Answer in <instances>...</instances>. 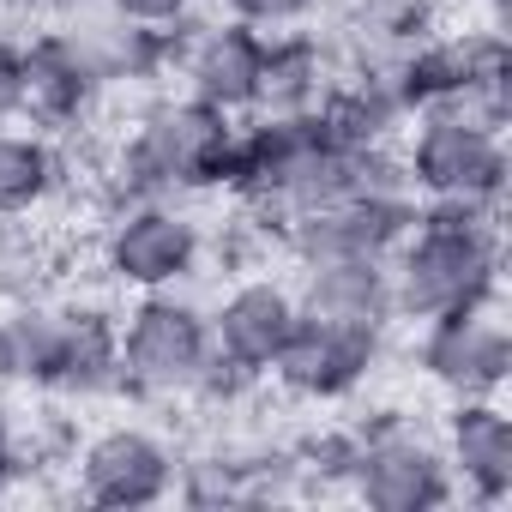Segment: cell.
<instances>
[{"label": "cell", "instance_id": "6da1fadb", "mask_svg": "<svg viewBox=\"0 0 512 512\" xmlns=\"http://www.w3.org/2000/svg\"><path fill=\"white\" fill-rule=\"evenodd\" d=\"M392 320H434L500 296V211L476 205H416V223L386 253Z\"/></svg>", "mask_w": 512, "mask_h": 512}, {"label": "cell", "instance_id": "7a4b0ae2", "mask_svg": "<svg viewBox=\"0 0 512 512\" xmlns=\"http://www.w3.org/2000/svg\"><path fill=\"white\" fill-rule=\"evenodd\" d=\"M235 115L199 103V97H157L133 115L115 163H109V211L133 199H187L217 193L223 151H229Z\"/></svg>", "mask_w": 512, "mask_h": 512}, {"label": "cell", "instance_id": "3957f363", "mask_svg": "<svg viewBox=\"0 0 512 512\" xmlns=\"http://www.w3.org/2000/svg\"><path fill=\"white\" fill-rule=\"evenodd\" d=\"M398 169H404V187L416 193V205L500 211L512 157H506V133L476 127L452 109H422L398 139Z\"/></svg>", "mask_w": 512, "mask_h": 512}, {"label": "cell", "instance_id": "277c9868", "mask_svg": "<svg viewBox=\"0 0 512 512\" xmlns=\"http://www.w3.org/2000/svg\"><path fill=\"white\" fill-rule=\"evenodd\" d=\"M344 488L374 512H440L458 500L440 434L416 428L410 416H380L356 428V464Z\"/></svg>", "mask_w": 512, "mask_h": 512}, {"label": "cell", "instance_id": "5b68a950", "mask_svg": "<svg viewBox=\"0 0 512 512\" xmlns=\"http://www.w3.org/2000/svg\"><path fill=\"white\" fill-rule=\"evenodd\" d=\"M205 356H211V326H205L199 302H187L175 290H151L127 308V320H121V392L187 398Z\"/></svg>", "mask_w": 512, "mask_h": 512}, {"label": "cell", "instance_id": "8992f818", "mask_svg": "<svg viewBox=\"0 0 512 512\" xmlns=\"http://www.w3.org/2000/svg\"><path fill=\"white\" fill-rule=\"evenodd\" d=\"M205 266V229L193 211H181V199H133L115 205L103 223V272L133 290H181L187 278H199Z\"/></svg>", "mask_w": 512, "mask_h": 512}, {"label": "cell", "instance_id": "52a82bcc", "mask_svg": "<svg viewBox=\"0 0 512 512\" xmlns=\"http://www.w3.org/2000/svg\"><path fill=\"white\" fill-rule=\"evenodd\" d=\"M181 452L145 422H109L73 446V494L103 512L163 506L175 494Z\"/></svg>", "mask_w": 512, "mask_h": 512}, {"label": "cell", "instance_id": "ba28073f", "mask_svg": "<svg viewBox=\"0 0 512 512\" xmlns=\"http://www.w3.org/2000/svg\"><path fill=\"white\" fill-rule=\"evenodd\" d=\"M416 368L446 398H500L506 374H512V332H506L500 296L422 320Z\"/></svg>", "mask_w": 512, "mask_h": 512}, {"label": "cell", "instance_id": "9c48e42d", "mask_svg": "<svg viewBox=\"0 0 512 512\" xmlns=\"http://www.w3.org/2000/svg\"><path fill=\"white\" fill-rule=\"evenodd\" d=\"M380 356H386V332H374V326H338V320L302 314V320L290 326L284 350L272 356L266 380H272L284 398H296V404H344V398H356V392L374 380Z\"/></svg>", "mask_w": 512, "mask_h": 512}, {"label": "cell", "instance_id": "30bf717a", "mask_svg": "<svg viewBox=\"0 0 512 512\" xmlns=\"http://www.w3.org/2000/svg\"><path fill=\"white\" fill-rule=\"evenodd\" d=\"M416 223V193L392 187V193H344L326 199L302 217L284 223L278 247L296 266H320V260H386L404 241V229Z\"/></svg>", "mask_w": 512, "mask_h": 512}, {"label": "cell", "instance_id": "8fae6325", "mask_svg": "<svg viewBox=\"0 0 512 512\" xmlns=\"http://www.w3.org/2000/svg\"><path fill=\"white\" fill-rule=\"evenodd\" d=\"M103 97H109V85L97 79V67L85 61V49L73 37H61L55 25L25 37V49H19V115L13 121L37 127L49 139H67V133L91 127Z\"/></svg>", "mask_w": 512, "mask_h": 512}, {"label": "cell", "instance_id": "7c38bea8", "mask_svg": "<svg viewBox=\"0 0 512 512\" xmlns=\"http://www.w3.org/2000/svg\"><path fill=\"white\" fill-rule=\"evenodd\" d=\"M260 55H266V31H253L247 19H211V25H181L175 37V79L187 97L223 109V115H247L253 109V85H260Z\"/></svg>", "mask_w": 512, "mask_h": 512}, {"label": "cell", "instance_id": "4fadbf2b", "mask_svg": "<svg viewBox=\"0 0 512 512\" xmlns=\"http://www.w3.org/2000/svg\"><path fill=\"white\" fill-rule=\"evenodd\" d=\"M296 320H302V308H296V284L266 278V272L235 278V284L217 296V308L205 314V326H211V350H223L229 362L253 368L260 380H266V368H272V356L284 350V338H290Z\"/></svg>", "mask_w": 512, "mask_h": 512}, {"label": "cell", "instance_id": "5bb4252c", "mask_svg": "<svg viewBox=\"0 0 512 512\" xmlns=\"http://www.w3.org/2000/svg\"><path fill=\"white\" fill-rule=\"evenodd\" d=\"M440 452H446L458 494H470L482 506L512 500V416L500 410V398H452Z\"/></svg>", "mask_w": 512, "mask_h": 512}, {"label": "cell", "instance_id": "9a60e30c", "mask_svg": "<svg viewBox=\"0 0 512 512\" xmlns=\"http://www.w3.org/2000/svg\"><path fill=\"white\" fill-rule=\"evenodd\" d=\"M338 79V55L320 31H272L266 55H260V85H253V109L266 121H296V115H320L326 91Z\"/></svg>", "mask_w": 512, "mask_h": 512}, {"label": "cell", "instance_id": "2e32d148", "mask_svg": "<svg viewBox=\"0 0 512 512\" xmlns=\"http://www.w3.org/2000/svg\"><path fill=\"white\" fill-rule=\"evenodd\" d=\"M296 308L314 314V320L386 332L392 326V272H386V260H320V266H302Z\"/></svg>", "mask_w": 512, "mask_h": 512}, {"label": "cell", "instance_id": "e0dca14e", "mask_svg": "<svg viewBox=\"0 0 512 512\" xmlns=\"http://www.w3.org/2000/svg\"><path fill=\"white\" fill-rule=\"evenodd\" d=\"M121 392V320L97 302H67V350L49 398H103Z\"/></svg>", "mask_w": 512, "mask_h": 512}, {"label": "cell", "instance_id": "ac0fdd59", "mask_svg": "<svg viewBox=\"0 0 512 512\" xmlns=\"http://www.w3.org/2000/svg\"><path fill=\"white\" fill-rule=\"evenodd\" d=\"M67 181V157L49 133L37 127H7L0 121V223H25L43 211Z\"/></svg>", "mask_w": 512, "mask_h": 512}, {"label": "cell", "instance_id": "d6986e66", "mask_svg": "<svg viewBox=\"0 0 512 512\" xmlns=\"http://www.w3.org/2000/svg\"><path fill=\"white\" fill-rule=\"evenodd\" d=\"M0 320H7V344H13V380L31 392H55L61 350H67V302L19 296Z\"/></svg>", "mask_w": 512, "mask_h": 512}, {"label": "cell", "instance_id": "ffe728a7", "mask_svg": "<svg viewBox=\"0 0 512 512\" xmlns=\"http://www.w3.org/2000/svg\"><path fill=\"white\" fill-rule=\"evenodd\" d=\"M223 7L235 13V19H247L253 31H296V25H308L326 0H223Z\"/></svg>", "mask_w": 512, "mask_h": 512}, {"label": "cell", "instance_id": "44dd1931", "mask_svg": "<svg viewBox=\"0 0 512 512\" xmlns=\"http://www.w3.org/2000/svg\"><path fill=\"white\" fill-rule=\"evenodd\" d=\"M115 7H121L127 19H139V25L175 31V25H187V13L199 7V0H115Z\"/></svg>", "mask_w": 512, "mask_h": 512}, {"label": "cell", "instance_id": "7402d4cb", "mask_svg": "<svg viewBox=\"0 0 512 512\" xmlns=\"http://www.w3.org/2000/svg\"><path fill=\"white\" fill-rule=\"evenodd\" d=\"M19 37L0 31V121H13L19 115Z\"/></svg>", "mask_w": 512, "mask_h": 512}, {"label": "cell", "instance_id": "603a6c76", "mask_svg": "<svg viewBox=\"0 0 512 512\" xmlns=\"http://www.w3.org/2000/svg\"><path fill=\"white\" fill-rule=\"evenodd\" d=\"M13 344H7V320H0V392H13Z\"/></svg>", "mask_w": 512, "mask_h": 512}, {"label": "cell", "instance_id": "cb8c5ba5", "mask_svg": "<svg viewBox=\"0 0 512 512\" xmlns=\"http://www.w3.org/2000/svg\"><path fill=\"white\" fill-rule=\"evenodd\" d=\"M31 7H37V13L49 19V13H61V7H79V0H31Z\"/></svg>", "mask_w": 512, "mask_h": 512}]
</instances>
